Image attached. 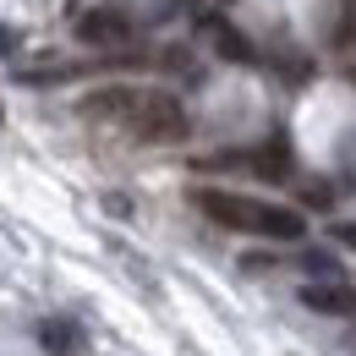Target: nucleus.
<instances>
[{
  "label": "nucleus",
  "mask_w": 356,
  "mask_h": 356,
  "mask_svg": "<svg viewBox=\"0 0 356 356\" xmlns=\"http://www.w3.org/2000/svg\"><path fill=\"white\" fill-rule=\"evenodd\" d=\"M88 121H110L137 143H181L186 137V110L165 88H99L83 99Z\"/></svg>",
  "instance_id": "f257e3e1"
},
{
  "label": "nucleus",
  "mask_w": 356,
  "mask_h": 356,
  "mask_svg": "<svg viewBox=\"0 0 356 356\" xmlns=\"http://www.w3.org/2000/svg\"><path fill=\"white\" fill-rule=\"evenodd\" d=\"M197 209L225 230H241V236H268V241H302L307 220L296 209H280L264 197H247V192H220V186H203L197 192Z\"/></svg>",
  "instance_id": "f03ea898"
},
{
  "label": "nucleus",
  "mask_w": 356,
  "mask_h": 356,
  "mask_svg": "<svg viewBox=\"0 0 356 356\" xmlns=\"http://www.w3.org/2000/svg\"><path fill=\"white\" fill-rule=\"evenodd\" d=\"M127 33H132V17L121 6H93V11L77 17V39L83 44H127Z\"/></svg>",
  "instance_id": "7ed1b4c3"
},
{
  "label": "nucleus",
  "mask_w": 356,
  "mask_h": 356,
  "mask_svg": "<svg viewBox=\"0 0 356 356\" xmlns=\"http://www.w3.org/2000/svg\"><path fill=\"white\" fill-rule=\"evenodd\" d=\"M302 302H307L312 312H329V318H351L356 312V285H346V280H312V285H302Z\"/></svg>",
  "instance_id": "20e7f679"
},
{
  "label": "nucleus",
  "mask_w": 356,
  "mask_h": 356,
  "mask_svg": "<svg viewBox=\"0 0 356 356\" xmlns=\"http://www.w3.org/2000/svg\"><path fill=\"white\" fill-rule=\"evenodd\" d=\"M203 39L220 49V60H230V66H252V44L225 22L220 11H203Z\"/></svg>",
  "instance_id": "39448f33"
},
{
  "label": "nucleus",
  "mask_w": 356,
  "mask_h": 356,
  "mask_svg": "<svg viewBox=\"0 0 356 356\" xmlns=\"http://www.w3.org/2000/svg\"><path fill=\"white\" fill-rule=\"evenodd\" d=\"M39 346L49 356H83L88 351V340H83V329L72 323V318H44L39 323Z\"/></svg>",
  "instance_id": "423d86ee"
},
{
  "label": "nucleus",
  "mask_w": 356,
  "mask_h": 356,
  "mask_svg": "<svg viewBox=\"0 0 356 356\" xmlns=\"http://www.w3.org/2000/svg\"><path fill=\"white\" fill-rule=\"evenodd\" d=\"M302 264H307L312 274H329V280H340V264H334V258H329V252H307V258H302Z\"/></svg>",
  "instance_id": "0eeeda50"
},
{
  "label": "nucleus",
  "mask_w": 356,
  "mask_h": 356,
  "mask_svg": "<svg viewBox=\"0 0 356 356\" xmlns=\"http://www.w3.org/2000/svg\"><path fill=\"white\" fill-rule=\"evenodd\" d=\"M11 55H17V33L0 22V60H11Z\"/></svg>",
  "instance_id": "6e6552de"
},
{
  "label": "nucleus",
  "mask_w": 356,
  "mask_h": 356,
  "mask_svg": "<svg viewBox=\"0 0 356 356\" xmlns=\"http://www.w3.org/2000/svg\"><path fill=\"white\" fill-rule=\"evenodd\" d=\"M334 241H346V247H356V225H334Z\"/></svg>",
  "instance_id": "1a4fd4ad"
},
{
  "label": "nucleus",
  "mask_w": 356,
  "mask_h": 356,
  "mask_svg": "<svg viewBox=\"0 0 356 356\" xmlns=\"http://www.w3.org/2000/svg\"><path fill=\"white\" fill-rule=\"evenodd\" d=\"M0 121H6V115H0Z\"/></svg>",
  "instance_id": "9d476101"
}]
</instances>
